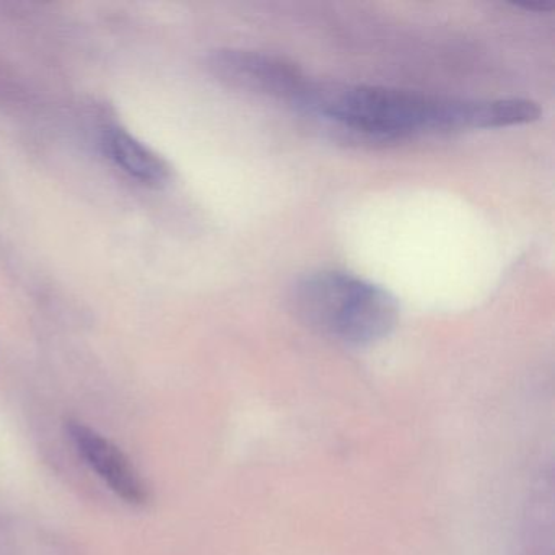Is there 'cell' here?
<instances>
[{
    "mask_svg": "<svg viewBox=\"0 0 555 555\" xmlns=\"http://www.w3.org/2000/svg\"><path fill=\"white\" fill-rule=\"evenodd\" d=\"M295 108L372 144L441 132L512 128L538 121L535 103L526 99L457 100L375 86L313 83Z\"/></svg>",
    "mask_w": 555,
    "mask_h": 555,
    "instance_id": "obj_1",
    "label": "cell"
},
{
    "mask_svg": "<svg viewBox=\"0 0 555 555\" xmlns=\"http://www.w3.org/2000/svg\"><path fill=\"white\" fill-rule=\"evenodd\" d=\"M105 144L116 165L141 183L158 186L170 177L167 162L122 129L109 131Z\"/></svg>",
    "mask_w": 555,
    "mask_h": 555,
    "instance_id": "obj_5",
    "label": "cell"
},
{
    "mask_svg": "<svg viewBox=\"0 0 555 555\" xmlns=\"http://www.w3.org/2000/svg\"><path fill=\"white\" fill-rule=\"evenodd\" d=\"M291 301L304 323L349 346L385 339L399 320L391 292L349 272H311L294 285Z\"/></svg>",
    "mask_w": 555,
    "mask_h": 555,
    "instance_id": "obj_2",
    "label": "cell"
},
{
    "mask_svg": "<svg viewBox=\"0 0 555 555\" xmlns=\"http://www.w3.org/2000/svg\"><path fill=\"white\" fill-rule=\"evenodd\" d=\"M207 66L210 74L229 89L294 106L311 83L297 64L261 51H214Z\"/></svg>",
    "mask_w": 555,
    "mask_h": 555,
    "instance_id": "obj_3",
    "label": "cell"
},
{
    "mask_svg": "<svg viewBox=\"0 0 555 555\" xmlns=\"http://www.w3.org/2000/svg\"><path fill=\"white\" fill-rule=\"evenodd\" d=\"M67 431L83 460L112 487L116 495L131 505L147 502V489L141 476L116 444L80 422H69Z\"/></svg>",
    "mask_w": 555,
    "mask_h": 555,
    "instance_id": "obj_4",
    "label": "cell"
}]
</instances>
